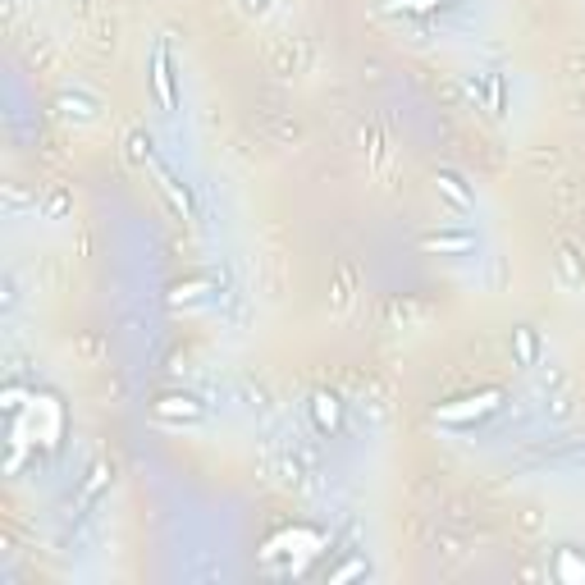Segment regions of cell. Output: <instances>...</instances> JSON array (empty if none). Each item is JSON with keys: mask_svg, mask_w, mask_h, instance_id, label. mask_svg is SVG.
Segmentation results:
<instances>
[{"mask_svg": "<svg viewBox=\"0 0 585 585\" xmlns=\"http://www.w3.org/2000/svg\"><path fill=\"white\" fill-rule=\"evenodd\" d=\"M498 407H503V389H480V394H467V398H453V403H439L434 416L444 425H471V421H480Z\"/></svg>", "mask_w": 585, "mask_h": 585, "instance_id": "cell-1", "label": "cell"}, {"mask_svg": "<svg viewBox=\"0 0 585 585\" xmlns=\"http://www.w3.org/2000/svg\"><path fill=\"white\" fill-rule=\"evenodd\" d=\"M152 88H156V101H161L165 110L179 106V88H174V55H170L165 42L152 51Z\"/></svg>", "mask_w": 585, "mask_h": 585, "instance_id": "cell-2", "label": "cell"}, {"mask_svg": "<svg viewBox=\"0 0 585 585\" xmlns=\"http://www.w3.org/2000/svg\"><path fill=\"white\" fill-rule=\"evenodd\" d=\"M416 247H421L425 256H462V252H471V247H476V234H471V229H453V234H425Z\"/></svg>", "mask_w": 585, "mask_h": 585, "instance_id": "cell-3", "label": "cell"}, {"mask_svg": "<svg viewBox=\"0 0 585 585\" xmlns=\"http://www.w3.org/2000/svg\"><path fill=\"white\" fill-rule=\"evenodd\" d=\"M161 421H206V407L192 398V394H165V398H156V407H152Z\"/></svg>", "mask_w": 585, "mask_h": 585, "instance_id": "cell-4", "label": "cell"}, {"mask_svg": "<svg viewBox=\"0 0 585 585\" xmlns=\"http://www.w3.org/2000/svg\"><path fill=\"white\" fill-rule=\"evenodd\" d=\"M434 183H439V192H444L458 210H476V192L467 188V179H462L458 170H439V174H434Z\"/></svg>", "mask_w": 585, "mask_h": 585, "instance_id": "cell-5", "label": "cell"}, {"mask_svg": "<svg viewBox=\"0 0 585 585\" xmlns=\"http://www.w3.org/2000/svg\"><path fill=\"white\" fill-rule=\"evenodd\" d=\"M311 416H316V430H320V434H339V425H343V403H339V394H316V398H311Z\"/></svg>", "mask_w": 585, "mask_h": 585, "instance_id": "cell-6", "label": "cell"}, {"mask_svg": "<svg viewBox=\"0 0 585 585\" xmlns=\"http://www.w3.org/2000/svg\"><path fill=\"white\" fill-rule=\"evenodd\" d=\"M152 170H156V179H161V192L174 201V210H183V215H192V197H188V188H179V179L161 165V161H152Z\"/></svg>", "mask_w": 585, "mask_h": 585, "instance_id": "cell-7", "label": "cell"}, {"mask_svg": "<svg viewBox=\"0 0 585 585\" xmlns=\"http://www.w3.org/2000/svg\"><path fill=\"white\" fill-rule=\"evenodd\" d=\"M553 576L567 585H585V562L576 558V549H558L553 553Z\"/></svg>", "mask_w": 585, "mask_h": 585, "instance_id": "cell-8", "label": "cell"}, {"mask_svg": "<svg viewBox=\"0 0 585 585\" xmlns=\"http://www.w3.org/2000/svg\"><path fill=\"white\" fill-rule=\"evenodd\" d=\"M458 0H389V14H434V10H449Z\"/></svg>", "mask_w": 585, "mask_h": 585, "instance_id": "cell-9", "label": "cell"}, {"mask_svg": "<svg viewBox=\"0 0 585 585\" xmlns=\"http://www.w3.org/2000/svg\"><path fill=\"white\" fill-rule=\"evenodd\" d=\"M60 106H64V115H69V119H97V101H88V97H73V92H64V97H60Z\"/></svg>", "mask_w": 585, "mask_h": 585, "instance_id": "cell-10", "label": "cell"}, {"mask_svg": "<svg viewBox=\"0 0 585 585\" xmlns=\"http://www.w3.org/2000/svg\"><path fill=\"white\" fill-rule=\"evenodd\" d=\"M512 339H517V357H522V366H531L535 361V352H540V343H535V330H512Z\"/></svg>", "mask_w": 585, "mask_h": 585, "instance_id": "cell-11", "label": "cell"}, {"mask_svg": "<svg viewBox=\"0 0 585 585\" xmlns=\"http://www.w3.org/2000/svg\"><path fill=\"white\" fill-rule=\"evenodd\" d=\"M352 576H366V562H361V558H352V562H343L339 571H330L334 585H339V580H352Z\"/></svg>", "mask_w": 585, "mask_h": 585, "instance_id": "cell-12", "label": "cell"}, {"mask_svg": "<svg viewBox=\"0 0 585 585\" xmlns=\"http://www.w3.org/2000/svg\"><path fill=\"white\" fill-rule=\"evenodd\" d=\"M5 412L19 421V412H23V389H19V385H10V389H5Z\"/></svg>", "mask_w": 585, "mask_h": 585, "instance_id": "cell-13", "label": "cell"}, {"mask_svg": "<svg viewBox=\"0 0 585 585\" xmlns=\"http://www.w3.org/2000/svg\"><path fill=\"white\" fill-rule=\"evenodd\" d=\"M558 265H562V274H567V279H580V265H576V252H571V247H562Z\"/></svg>", "mask_w": 585, "mask_h": 585, "instance_id": "cell-14", "label": "cell"}, {"mask_svg": "<svg viewBox=\"0 0 585 585\" xmlns=\"http://www.w3.org/2000/svg\"><path fill=\"white\" fill-rule=\"evenodd\" d=\"M243 5H247V10H252V14H261V10H265V5H270V0H243Z\"/></svg>", "mask_w": 585, "mask_h": 585, "instance_id": "cell-15", "label": "cell"}]
</instances>
